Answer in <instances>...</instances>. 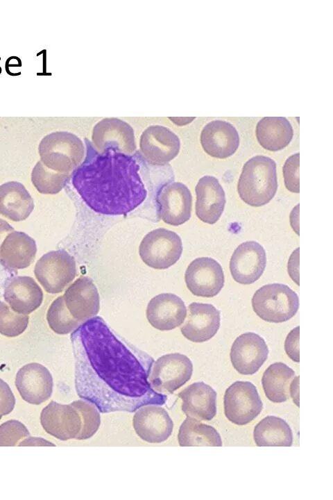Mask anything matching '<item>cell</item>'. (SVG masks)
Listing matches in <instances>:
<instances>
[{"label": "cell", "instance_id": "6da1fadb", "mask_svg": "<svg viewBox=\"0 0 333 500\" xmlns=\"http://www.w3.org/2000/svg\"><path fill=\"white\" fill-rule=\"evenodd\" d=\"M71 342L76 393L100 412H133L145 405L165 403L166 395L148 381L153 358L119 339L101 317L80 324Z\"/></svg>", "mask_w": 333, "mask_h": 500}, {"label": "cell", "instance_id": "7a4b0ae2", "mask_svg": "<svg viewBox=\"0 0 333 500\" xmlns=\"http://www.w3.org/2000/svg\"><path fill=\"white\" fill-rule=\"evenodd\" d=\"M139 171V165L130 155L109 149L87 155L74 169L71 181L84 202L94 212L126 215L147 196Z\"/></svg>", "mask_w": 333, "mask_h": 500}, {"label": "cell", "instance_id": "3957f363", "mask_svg": "<svg viewBox=\"0 0 333 500\" xmlns=\"http://www.w3.org/2000/svg\"><path fill=\"white\" fill-rule=\"evenodd\" d=\"M277 189L274 160L258 155L244 163L237 183V192L246 204L253 207L264 206L275 197Z\"/></svg>", "mask_w": 333, "mask_h": 500}, {"label": "cell", "instance_id": "277c9868", "mask_svg": "<svg viewBox=\"0 0 333 500\" xmlns=\"http://www.w3.org/2000/svg\"><path fill=\"white\" fill-rule=\"evenodd\" d=\"M40 161L49 169L69 174L77 168L85 156V146L76 135L56 131L45 135L38 147Z\"/></svg>", "mask_w": 333, "mask_h": 500}, {"label": "cell", "instance_id": "5b68a950", "mask_svg": "<svg viewBox=\"0 0 333 500\" xmlns=\"http://www.w3.org/2000/svg\"><path fill=\"white\" fill-rule=\"evenodd\" d=\"M252 307L262 319L270 323H282L297 313L299 299L288 285L271 283L262 286L254 293Z\"/></svg>", "mask_w": 333, "mask_h": 500}, {"label": "cell", "instance_id": "8992f818", "mask_svg": "<svg viewBox=\"0 0 333 500\" xmlns=\"http://www.w3.org/2000/svg\"><path fill=\"white\" fill-rule=\"evenodd\" d=\"M182 249V240L176 233L160 228L144 237L139 247V254L148 267L164 269L180 259Z\"/></svg>", "mask_w": 333, "mask_h": 500}, {"label": "cell", "instance_id": "52a82bcc", "mask_svg": "<svg viewBox=\"0 0 333 500\" xmlns=\"http://www.w3.org/2000/svg\"><path fill=\"white\" fill-rule=\"evenodd\" d=\"M74 258L64 250L51 251L44 254L36 262L35 276L45 291L58 294L76 276Z\"/></svg>", "mask_w": 333, "mask_h": 500}, {"label": "cell", "instance_id": "ba28073f", "mask_svg": "<svg viewBox=\"0 0 333 500\" xmlns=\"http://www.w3.org/2000/svg\"><path fill=\"white\" fill-rule=\"evenodd\" d=\"M193 364L185 355L168 353L154 361L148 381L152 388L160 394H172L190 380Z\"/></svg>", "mask_w": 333, "mask_h": 500}, {"label": "cell", "instance_id": "9c48e42d", "mask_svg": "<svg viewBox=\"0 0 333 500\" xmlns=\"http://www.w3.org/2000/svg\"><path fill=\"white\" fill-rule=\"evenodd\" d=\"M224 413L232 423L243 426L251 422L262 412L263 403L255 385L238 381L225 390Z\"/></svg>", "mask_w": 333, "mask_h": 500}, {"label": "cell", "instance_id": "30bf717a", "mask_svg": "<svg viewBox=\"0 0 333 500\" xmlns=\"http://www.w3.org/2000/svg\"><path fill=\"white\" fill-rule=\"evenodd\" d=\"M188 290L195 296L211 298L216 296L225 283L221 265L210 257L192 260L185 273Z\"/></svg>", "mask_w": 333, "mask_h": 500}, {"label": "cell", "instance_id": "8fae6325", "mask_svg": "<svg viewBox=\"0 0 333 500\" xmlns=\"http://www.w3.org/2000/svg\"><path fill=\"white\" fill-rule=\"evenodd\" d=\"M139 147L148 162L162 166L178 156L180 142L177 135L169 128L160 125H153L142 133Z\"/></svg>", "mask_w": 333, "mask_h": 500}, {"label": "cell", "instance_id": "7c38bea8", "mask_svg": "<svg viewBox=\"0 0 333 500\" xmlns=\"http://www.w3.org/2000/svg\"><path fill=\"white\" fill-rule=\"evenodd\" d=\"M158 215L167 224L179 226L191 217L192 196L189 188L180 182L164 185L157 195Z\"/></svg>", "mask_w": 333, "mask_h": 500}, {"label": "cell", "instance_id": "4fadbf2b", "mask_svg": "<svg viewBox=\"0 0 333 500\" xmlns=\"http://www.w3.org/2000/svg\"><path fill=\"white\" fill-rule=\"evenodd\" d=\"M92 140L99 152L110 149L130 155L136 149L133 128L117 118H105L99 121L94 126Z\"/></svg>", "mask_w": 333, "mask_h": 500}, {"label": "cell", "instance_id": "5bb4252c", "mask_svg": "<svg viewBox=\"0 0 333 500\" xmlns=\"http://www.w3.org/2000/svg\"><path fill=\"white\" fill-rule=\"evenodd\" d=\"M266 264L264 247L257 242L246 241L234 249L230 260V271L237 283L250 285L261 277Z\"/></svg>", "mask_w": 333, "mask_h": 500}, {"label": "cell", "instance_id": "9a60e30c", "mask_svg": "<svg viewBox=\"0 0 333 500\" xmlns=\"http://www.w3.org/2000/svg\"><path fill=\"white\" fill-rule=\"evenodd\" d=\"M268 348L264 339L253 332L239 335L230 353L233 367L243 375L255 374L266 360Z\"/></svg>", "mask_w": 333, "mask_h": 500}, {"label": "cell", "instance_id": "2e32d148", "mask_svg": "<svg viewBox=\"0 0 333 500\" xmlns=\"http://www.w3.org/2000/svg\"><path fill=\"white\" fill-rule=\"evenodd\" d=\"M40 422L47 433L60 440L76 439L83 426L80 414L71 403L54 401L42 409Z\"/></svg>", "mask_w": 333, "mask_h": 500}, {"label": "cell", "instance_id": "e0dca14e", "mask_svg": "<svg viewBox=\"0 0 333 500\" xmlns=\"http://www.w3.org/2000/svg\"><path fill=\"white\" fill-rule=\"evenodd\" d=\"M15 386L23 400L31 404L39 405L51 397L53 381L46 367L37 362H31L18 370Z\"/></svg>", "mask_w": 333, "mask_h": 500}, {"label": "cell", "instance_id": "ac0fdd59", "mask_svg": "<svg viewBox=\"0 0 333 500\" xmlns=\"http://www.w3.org/2000/svg\"><path fill=\"white\" fill-rule=\"evenodd\" d=\"M133 426L142 440L148 443H161L171 436L173 422L164 408L157 404H148L135 410Z\"/></svg>", "mask_w": 333, "mask_h": 500}, {"label": "cell", "instance_id": "d6986e66", "mask_svg": "<svg viewBox=\"0 0 333 500\" xmlns=\"http://www.w3.org/2000/svg\"><path fill=\"white\" fill-rule=\"evenodd\" d=\"M186 317L180 331L186 339L193 342L200 343L210 340L220 328L221 312L210 303H190Z\"/></svg>", "mask_w": 333, "mask_h": 500}, {"label": "cell", "instance_id": "ffe728a7", "mask_svg": "<svg viewBox=\"0 0 333 500\" xmlns=\"http://www.w3.org/2000/svg\"><path fill=\"white\" fill-rule=\"evenodd\" d=\"M63 298L70 314L80 323L95 317L99 311L98 290L87 276H81L71 283L65 290Z\"/></svg>", "mask_w": 333, "mask_h": 500}, {"label": "cell", "instance_id": "44dd1931", "mask_svg": "<svg viewBox=\"0 0 333 500\" xmlns=\"http://www.w3.org/2000/svg\"><path fill=\"white\" fill-rule=\"evenodd\" d=\"M146 315L153 328L160 331H170L184 322L187 308L178 296L172 293H162L150 300Z\"/></svg>", "mask_w": 333, "mask_h": 500}, {"label": "cell", "instance_id": "7402d4cb", "mask_svg": "<svg viewBox=\"0 0 333 500\" xmlns=\"http://www.w3.org/2000/svg\"><path fill=\"white\" fill-rule=\"evenodd\" d=\"M203 150L214 158L223 159L232 156L239 145V135L236 128L224 120L207 123L200 133Z\"/></svg>", "mask_w": 333, "mask_h": 500}, {"label": "cell", "instance_id": "603a6c76", "mask_svg": "<svg viewBox=\"0 0 333 500\" xmlns=\"http://www.w3.org/2000/svg\"><path fill=\"white\" fill-rule=\"evenodd\" d=\"M195 191L196 216L203 222L215 224L226 203L225 194L219 180L212 176H204L198 180Z\"/></svg>", "mask_w": 333, "mask_h": 500}, {"label": "cell", "instance_id": "cb8c5ba5", "mask_svg": "<svg viewBox=\"0 0 333 500\" xmlns=\"http://www.w3.org/2000/svg\"><path fill=\"white\" fill-rule=\"evenodd\" d=\"M182 410L187 417L210 421L216 414V392L203 381L195 382L178 394Z\"/></svg>", "mask_w": 333, "mask_h": 500}, {"label": "cell", "instance_id": "d4e9b609", "mask_svg": "<svg viewBox=\"0 0 333 500\" xmlns=\"http://www.w3.org/2000/svg\"><path fill=\"white\" fill-rule=\"evenodd\" d=\"M3 297L12 310L29 315L41 306L44 295L41 288L32 277L19 276L8 281Z\"/></svg>", "mask_w": 333, "mask_h": 500}, {"label": "cell", "instance_id": "484cf974", "mask_svg": "<svg viewBox=\"0 0 333 500\" xmlns=\"http://www.w3.org/2000/svg\"><path fill=\"white\" fill-rule=\"evenodd\" d=\"M37 252L35 241L26 233L12 231L3 240L0 247V259L7 267L22 269L29 267Z\"/></svg>", "mask_w": 333, "mask_h": 500}, {"label": "cell", "instance_id": "4316f807", "mask_svg": "<svg viewBox=\"0 0 333 500\" xmlns=\"http://www.w3.org/2000/svg\"><path fill=\"white\" fill-rule=\"evenodd\" d=\"M33 209V199L22 183L8 181L0 185V215L21 222L27 219Z\"/></svg>", "mask_w": 333, "mask_h": 500}, {"label": "cell", "instance_id": "83f0119b", "mask_svg": "<svg viewBox=\"0 0 333 500\" xmlns=\"http://www.w3.org/2000/svg\"><path fill=\"white\" fill-rule=\"evenodd\" d=\"M256 138L265 149L277 151L284 149L291 142L293 131L289 121L284 117H264L256 125Z\"/></svg>", "mask_w": 333, "mask_h": 500}, {"label": "cell", "instance_id": "f1b7e54d", "mask_svg": "<svg viewBox=\"0 0 333 500\" xmlns=\"http://www.w3.org/2000/svg\"><path fill=\"white\" fill-rule=\"evenodd\" d=\"M295 372L283 362L270 365L264 371L262 384L266 397L272 402L282 403L290 397V387Z\"/></svg>", "mask_w": 333, "mask_h": 500}, {"label": "cell", "instance_id": "f546056e", "mask_svg": "<svg viewBox=\"0 0 333 500\" xmlns=\"http://www.w3.org/2000/svg\"><path fill=\"white\" fill-rule=\"evenodd\" d=\"M253 438L258 447H290L293 443L289 425L273 415L266 416L255 426Z\"/></svg>", "mask_w": 333, "mask_h": 500}, {"label": "cell", "instance_id": "4dcf8cb0", "mask_svg": "<svg viewBox=\"0 0 333 500\" xmlns=\"http://www.w3.org/2000/svg\"><path fill=\"white\" fill-rule=\"evenodd\" d=\"M178 440L180 447L222 446L221 435L213 426L188 417L179 428Z\"/></svg>", "mask_w": 333, "mask_h": 500}, {"label": "cell", "instance_id": "1f68e13d", "mask_svg": "<svg viewBox=\"0 0 333 500\" xmlns=\"http://www.w3.org/2000/svg\"><path fill=\"white\" fill-rule=\"evenodd\" d=\"M31 177L37 192L44 194H56L65 187L69 174L51 170L38 161L32 169Z\"/></svg>", "mask_w": 333, "mask_h": 500}, {"label": "cell", "instance_id": "d6a6232c", "mask_svg": "<svg viewBox=\"0 0 333 500\" xmlns=\"http://www.w3.org/2000/svg\"><path fill=\"white\" fill-rule=\"evenodd\" d=\"M50 328L58 335H67L77 328L80 322L74 319L68 310L63 296L53 301L46 312Z\"/></svg>", "mask_w": 333, "mask_h": 500}, {"label": "cell", "instance_id": "836d02e7", "mask_svg": "<svg viewBox=\"0 0 333 500\" xmlns=\"http://www.w3.org/2000/svg\"><path fill=\"white\" fill-rule=\"evenodd\" d=\"M29 322L28 315L19 314L12 310L9 305L0 301V333L13 338L23 333Z\"/></svg>", "mask_w": 333, "mask_h": 500}, {"label": "cell", "instance_id": "e575fe53", "mask_svg": "<svg viewBox=\"0 0 333 500\" xmlns=\"http://www.w3.org/2000/svg\"><path fill=\"white\" fill-rule=\"evenodd\" d=\"M80 412L82 419V428L76 440H87L92 437L101 424L100 412L92 403L84 399L71 403Z\"/></svg>", "mask_w": 333, "mask_h": 500}, {"label": "cell", "instance_id": "d590c367", "mask_svg": "<svg viewBox=\"0 0 333 500\" xmlns=\"http://www.w3.org/2000/svg\"><path fill=\"white\" fill-rule=\"evenodd\" d=\"M29 435V431L21 422L8 420L0 425V447L15 446Z\"/></svg>", "mask_w": 333, "mask_h": 500}, {"label": "cell", "instance_id": "8d00e7d4", "mask_svg": "<svg viewBox=\"0 0 333 500\" xmlns=\"http://www.w3.org/2000/svg\"><path fill=\"white\" fill-rule=\"evenodd\" d=\"M299 153L290 156L284 162L282 171L287 189L293 193L300 192Z\"/></svg>", "mask_w": 333, "mask_h": 500}, {"label": "cell", "instance_id": "74e56055", "mask_svg": "<svg viewBox=\"0 0 333 500\" xmlns=\"http://www.w3.org/2000/svg\"><path fill=\"white\" fill-rule=\"evenodd\" d=\"M15 398L7 383L0 378V419L15 408Z\"/></svg>", "mask_w": 333, "mask_h": 500}, {"label": "cell", "instance_id": "f35d334b", "mask_svg": "<svg viewBox=\"0 0 333 500\" xmlns=\"http://www.w3.org/2000/svg\"><path fill=\"white\" fill-rule=\"evenodd\" d=\"M299 326L292 329L284 342V350L287 356L294 362H299Z\"/></svg>", "mask_w": 333, "mask_h": 500}, {"label": "cell", "instance_id": "ab89813d", "mask_svg": "<svg viewBox=\"0 0 333 500\" xmlns=\"http://www.w3.org/2000/svg\"><path fill=\"white\" fill-rule=\"evenodd\" d=\"M298 255L299 248L298 247L290 256L288 262V273L296 283L299 285L298 281Z\"/></svg>", "mask_w": 333, "mask_h": 500}, {"label": "cell", "instance_id": "60d3db41", "mask_svg": "<svg viewBox=\"0 0 333 500\" xmlns=\"http://www.w3.org/2000/svg\"><path fill=\"white\" fill-rule=\"evenodd\" d=\"M55 446L53 443L49 442L40 438H28L23 442L19 443V446Z\"/></svg>", "mask_w": 333, "mask_h": 500}, {"label": "cell", "instance_id": "b9f144b4", "mask_svg": "<svg viewBox=\"0 0 333 500\" xmlns=\"http://www.w3.org/2000/svg\"><path fill=\"white\" fill-rule=\"evenodd\" d=\"M12 231L14 228L4 219H0V247L6 237Z\"/></svg>", "mask_w": 333, "mask_h": 500}, {"label": "cell", "instance_id": "7bdbcfd3", "mask_svg": "<svg viewBox=\"0 0 333 500\" xmlns=\"http://www.w3.org/2000/svg\"><path fill=\"white\" fill-rule=\"evenodd\" d=\"M298 388H299V376H296L290 387V396L292 397L293 402L299 406V399H298Z\"/></svg>", "mask_w": 333, "mask_h": 500}, {"label": "cell", "instance_id": "ee69618b", "mask_svg": "<svg viewBox=\"0 0 333 500\" xmlns=\"http://www.w3.org/2000/svg\"><path fill=\"white\" fill-rule=\"evenodd\" d=\"M175 124L178 125H185L191 122L195 117H177V118H169Z\"/></svg>", "mask_w": 333, "mask_h": 500}]
</instances>
